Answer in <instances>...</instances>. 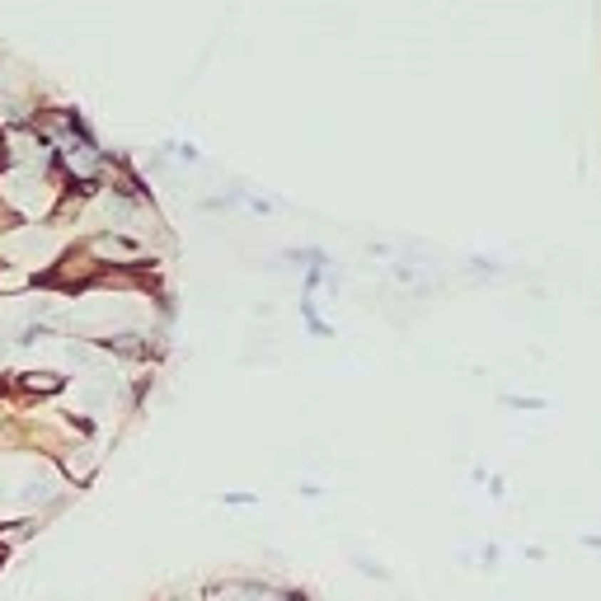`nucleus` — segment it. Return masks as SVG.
Masks as SVG:
<instances>
[{
  "mask_svg": "<svg viewBox=\"0 0 601 601\" xmlns=\"http://www.w3.org/2000/svg\"><path fill=\"white\" fill-rule=\"evenodd\" d=\"M29 395H52V390H61L66 381L61 376H52V371H24V381H19Z\"/></svg>",
  "mask_w": 601,
  "mask_h": 601,
  "instance_id": "obj_1",
  "label": "nucleus"
}]
</instances>
